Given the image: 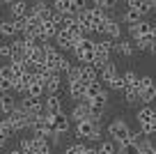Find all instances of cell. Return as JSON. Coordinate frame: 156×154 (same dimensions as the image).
<instances>
[{
  "instance_id": "6da1fadb",
  "label": "cell",
  "mask_w": 156,
  "mask_h": 154,
  "mask_svg": "<svg viewBox=\"0 0 156 154\" xmlns=\"http://www.w3.org/2000/svg\"><path fill=\"white\" fill-rule=\"evenodd\" d=\"M73 55L80 64H92L94 62V55H97V42L90 37H85L83 42H78V46L73 48Z\"/></svg>"
},
{
  "instance_id": "7a4b0ae2",
  "label": "cell",
  "mask_w": 156,
  "mask_h": 154,
  "mask_svg": "<svg viewBox=\"0 0 156 154\" xmlns=\"http://www.w3.org/2000/svg\"><path fill=\"white\" fill-rule=\"evenodd\" d=\"M108 136H110V140L124 145V143H129L131 129H129V124H126L124 120H112L110 124H108Z\"/></svg>"
},
{
  "instance_id": "3957f363",
  "label": "cell",
  "mask_w": 156,
  "mask_h": 154,
  "mask_svg": "<svg viewBox=\"0 0 156 154\" xmlns=\"http://www.w3.org/2000/svg\"><path fill=\"white\" fill-rule=\"evenodd\" d=\"M19 106L23 108L30 117H39V115H44V113H46V101L37 99V97H28V94H25L23 99H21Z\"/></svg>"
},
{
  "instance_id": "277c9868",
  "label": "cell",
  "mask_w": 156,
  "mask_h": 154,
  "mask_svg": "<svg viewBox=\"0 0 156 154\" xmlns=\"http://www.w3.org/2000/svg\"><path fill=\"white\" fill-rule=\"evenodd\" d=\"M7 122L12 124V129H14V131H23V129H28V124H30V115L21 106H16V111L7 115Z\"/></svg>"
},
{
  "instance_id": "5b68a950",
  "label": "cell",
  "mask_w": 156,
  "mask_h": 154,
  "mask_svg": "<svg viewBox=\"0 0 156 154\" xmlns=\"http://www.w3.org/2000/svg\"><path fill=\"white\" fill-rule=\"evenodd\" d=\"M71 120H73V122L92 120V106H90L87 99H83V101H78V104H76V108L71 111Z\"/></svg>"
},
{
  "instance_id": "8992f818",
  "label": "cell",
  "mask_w": 156,
  "mask_h": 154,
  "mask_svg": "<svg viewBox=\"0 0 156 154\" xmlns=\"http://www.w3.org/2000/svg\"><path fill=\"white\" fill-rule=\"evenodd\" d=\"M55 46H58L60 51H73V48H76V39H73L71 32H67V30H60L58 37H55Z\"/></svg>"
},
{
  "instance_id": "52a82bcc",
  "label": "cell",
  "mask_w": 156,
  "mask_h": 154,
  "mask_svg": "<svg viewBox=\"0 0 156 154\" xmlns=\"http://www.w3.org/2000/svg\"><path fill=\"white\" fill-rule=\"evenodd\" d=\"M151 32V23L149 21H138V23H133V25H129V35L133 37V42H138L140 37H147V35Z\"/></svg>"
},
{
  "instance_id": "ba28073f",
  "label": "cell",
  "mask_w": 156,
  "mask_h": 154,
  "mask_svg": "<svg viewBox=\"0 0 156 154\" xmlns=\"http://www.w3.org/2000/svg\"><path fill=\"white\" fill-rule=\"evenodd\" d=\"M58 32H60V28H58L55 23L44 21V23H41V28H39V32H37V37L41 39V42H51V39L58 37Z\"/></svg>"
},
{
  "instance_id": "9c48e42d",
  "label": "cell",
  "mask_w": 156,
  "mask_h": 154,
  "mask_svg": "<svg viewBox=\"0 0 156 154\" xmlns=\"http://www.w3.org/2000/svg\"><path fill=\"white\" fill-rule=\"evenodd\" d=\"M76 21H78V25L83 28V32H85V35L94 32V21H92V12H90V9L78 12V14H76Z\"/></svg>"
},
{
  "instance_id": "30bf717a",
  "label": "cell",
  "mask_w": 156,
  "mask_h": 154,
  "mask_svg": "<svg viewBox=\"0 0 156 154\" xmlns=\"http://www.w3.org/2000/svg\"><path fill=\"white\" fill-rule=\"evenodd\" d=\"M9 12H12V16H14V21H19V19H28V14L32 12V7H30L25 0H16L14 5L9 7Z\"/></svg>"
},
{
  "instance_id": "8fae6325",
  "label": "cell",
  "mask_w": 156,
  "mask_h": 154,
  "mask_svg": "<svg viewBox=\"0 0 156 154\" xmlns=\"http://www.w3.org/2000/svg\"><path fill=\"white\" fill-rule=\"evenodd\" d=\"M97 127V120H83V122H76V138H90Z\"/></svg>"
},
{
  "instance_id": "7c38bea8",
  "label": "cell",
  "mask_w": 156,
  "mask_h": 154,
  "mask_svg": "<svg viewBox=\"0 0 156 154\" xmlns=\"http://www.w3.org/2000/svg\"><path fill=\"white\" fill-rule=\"evenodd\" d=\"M46 113L48 115H60L62 113V99L58 94H46Z\"/></svg>"
},
{
  "instance_id": "4fadbf2b",
  "label": "cell",
  "mask_w": 156,
  "mask_h": 154,
  "mask_svg": "<svg viewBox=\"0 0 156 154\" xmlns=\"http://www.w3.org/2000/svg\"><path fill=\"white\" fill-rule=\"evenodd\" d=\"M16 99H14V94L12 92H5V94H0V111L5 113V115H9V113H14L16 111Z\"/></svg>"
},
{
  "instance_id": "5bb4252c",
  "label": "cell",
  "mask_w": 156,
  "mask_h": 154,
  "mask_svg": "<svg viewBox=\"0 0 156 154\" xmlns=\"http://www.w3.org/2000/svg\"><path fill=\"white\" fill-rule=\"evenodd\" d=\"M32 14H37L41 21H51V19H53V7H48L44 0H37L34 7H32Z\"/></svg>"
},
{
  "instance_id": "9a60e30c",
  "label": "cell",
  "mask_w": 156,
  "mask_h": 154,
  "mask_svg": "<svg viewBox=\"0 0 156 154\" xmlns=\"http://www.w3.org/2000/svg\"><path fill=\"white\" fill-rule=\"evenodd\" d=\"M85 90H87V83H83V81H71L69 83V97H71V99L83 101L85 99Z\"/></svg>"
},
{
  "instance_id": "2e32d148",
  "label": "cell",
  "mask_w": 156,
  "mask_h": 154,
  "mask_svg": "<svg viewBox=\"0 0 156 154\" xmlns=\"http://www.w3.org/2000/svg\"><path fill=\"white\" fill-rule=\"evenodd\" d=\"M136 117H138V124H151V122H156V108L142 106Z\"/></svg>"
},
{
  "instance_id": "e0dca14e",
  "label": "cell",
  "mask_w": 156,
  "mask_h": 154,
  "mask_svg": "<svg viewBox=\"0 0 156 154\" xmlns=\"http://www.w3.org/2000/svg\"><path fill=\"white\" fill-rule=\"evenodd\" d=\"M44 85H46V94H58V90L62 87V74H58V72L51 74Z\"/></svg>"
},
{
  "instance_id": "ac0fdd59",
  "label": "cell",
  "mask_w": 156,
  "mask_h": 154,
  "mask_svg": "<svg viewBox=\"0 0 156 154\" xmlns=\"http://www.w3.org/2000/svg\"><path fill=\"white\" fill-rule=\"evenodd\" d=\"M103 35H108L110 39H119V37H122V28H119V21L108 19L106 23H103Z\"/></svg>"
},
{
  "instance_id": "d6986e66",
  "label": "cell",
  "mask_w": 156,
  "mask_h": 154,
  "mask_svg": "<svg viewBox=\"0 0 156 154\" xmlns=\"http://www.w3.org/2000/svg\"><path fill=\"white\" fill-rule=\"evenodd\" d=\"M80 81L83 83H97L99 81V72L92 67V64H80Z\"/></svg>"
},
{
  "instance_id": "ffe728a7",
  "label": "cell",
  "mask_w": 156,
  "mask_h": 154,
  "mask_svg": "<svg viewBox=\"0 0 156 154\" xmlns=\"http://www.w3.org/2000/svg\"><path fill=\"white\" fill-rule=\"evenodd\" d=\"M133 51H136V44L133 42H126V39H119V42L115 44V53L124 55V58H131Z\"/></svg>"
},
{
  "instance_id": "44dd1931",
  "label": "cell",
  "mask_w": 156,
  "mask_h": 154,
  "mask_svg": "<svg viewBox=\"0 0 156 154\" xmlns=\"http://www.w3.org/2000/svg\"><path fill=\"white\" fill-rule=\"evenodd\" d=\"M53 9L58 12V14H62V16H76V12H73V7H71V0H55Z\"/></svg>"
},
{
  "instance_id": "7402d4cb",
  "label": "cell",
  "mask_w": 156,
  "mask_h": 154,
  "mask_svg": "<svg viewBox=\"0 0 156 154\" xmlns=\"http://www.w3.org/2000/svg\"><path fill=\"white\" fill-rule=\"evenodd\" d=\"M69 120H71V117H67L64 113L55 115L53 117V131H58V134H67V131H69Z\"/></svg>"
},
{
  "instance_id": "603a6c76",
  "label": "cell",
  "mask_w": 156,
  "mask_h": 154,
  "mask_svg": "<svg viewBox=\"0 0 156 154\" xmlns=\"http://www.w3.org/2000/svg\"><path fill=\"white\" fill-rule=\"evenodd\" d=\"M41 23H44V21L39 19L37 14H32V12H30V14H28V19H25V32L37 35V32H39V28H41Z\"/></svg>"
},
{
  "instance_id": "cb8c5ba5",
  "label": "cell",
  "mask_w": 156,
  "mask_h": 154,
  "mask_svg": "<svg viewBox=\"0 0 156 154\" xmlns=\"http://www.w3.org/2000/svg\"><path fill=\"white\" fill-rule=\"evenodd\" d=\"M14 35H19V30H16V21H0V37H14Z\"/></svg>"
},
{
  "instance_id": "d4e9b609",
  "label": "cell",
  "mask_w": 156,
  "mask_h": 154,
  "mask_svg": "<svg viewBox=\"0 0 156 154\" xmlns=\"http://www.w3.org/2000/svg\"><path fill=\"white\" fill-rule=\"evenodd\" d=\"M122 21H124V23H129V25H133V23H138V21H142V12L140 9H133V7H126Z\"/></svg>"
},
{
  "instance_id": "484cf974",
  "label": "cell",
  "mask_w": 156,
  "mask_h": 154,
  "mask_svg": "<svg viewBox=\"0 0 156 154\" xmlns=\"http://www.w3.org/2000/svg\"><path fill=\"white\" fill-rule=\"evenodd\" d=\"M99 76H101V81H106V83H110L112 78H117L119 74H117V67H115V62H108L106 67L99 72Z\"/></svg>"
},
{
  "instance_id": "4316f807",
  "label": "cell",
  "mask_w": 156,
  "mask_h": 154,
  "mask_svg": "<svg viewBox=\"0 0 156 154\" xmlns=\"http://www.w3.org/2000/svg\"><path fill=\"white\" fill-rule=\"evenodd\" d=\"M99 154H117V143L115 140H101L97 147Z\"/></svg>"
},
{
  "instance_id": "83f0119b",
  "label": "cell",
  "mask_w": 156,
  "mask_h": 154,
  "mask_svg": "<svg viewBox=\"0 0 156 154\" xmlns=\"http://www.w3.org/2000/svg\"><path fill=\"white\" fill-rule=\"evenodd\" d=\"M19 149L23 154H34V136H25V138H21Z\"/></svg>"
},
{
  "instance_id": "f1b7e54d",
  "label": "cell",
  "mask_w": 156,
  "mask_h": 154,
  "mask_svg": "<svg viewBox=\"0 0 156 154\" xmlns=\"http://www.w3.org/2000/svg\"><path fill=\"white\" fill-rule=\"evenodd\" d=\"M133 44H136V48H138V51H151V46H154V37H151V35H147V37H140V39H138V42H133Z\"/></svg>"
},
{
  "instance_id": "f546056e",
  "label": "cell",
  "mask_w": 156,
  "mask_h": 154,
  "mask_svg": "<svg viewBox=\"0 0 156 154\" xmlns=\"http://www.w3.org/2000/svg\"><path fill=\"white\" fill-rule=\"evenodd\" d=\"M124 76V90H129V87H138V83H140V78H138L136 72H126L122 74Z\"/></svg>"
},
{
  "instance_id": "4dcf8cb0",
  "label": "cell",
  "mask_w": 156,
  "mask_h": 154,
  "mask_svg": "<svg viewBox=\"0 0 156 154\" xmlns=\"http://www.w3.org/2000/svg\"><path fill=\"white\" fill-rule=\"evenodd\" d=\"M101 92H103V87L99 85V81H97V83H90L87 90H85V99H97Z\"/></svg>"
},
{
  "instance_id": "1f68e13d",
  "label": "cell",
  "mask_w": 156,
  "mask_h": 154,
  "mask_svg": "<svg viewBox=\"0 0 156 154\" xmlns=\"http://www.w3.org/2000/svg\"><path fill=\"white\" fill-rule=\"evenodd\" d=\"M140 101L145 106H149L151 101H156V87H149V90H142L140 92Z\"/></svg>"
},
{
  "instance_id": "d6a6232c",
  "label": "cell",
  "mask_w": 156,
  "mask_h": 154,
  "mask_svg": "<svg viewBox=\"0 0 156 154\" xmlns=\"http://www.w3.org/2000/svg\"><path fill=\"white\" fill-rule=\"evenodd\" d=\"M124 99H126V104H136V101H140V90H138V87H129V90H124Z\"/></svg>"
},
{
  "instance_id": "836d02e7",
  "label": "cell",
  "mask_w": 156,
  "mask_h": 154,
  "mask_svg": "<svg viewBox=\"0 0 156 154\" xmlns=\"http://www.w3.org/2000/svg\"><path fill=\"white\" fill-rule=\"evenodd\" d=\"M12 55H14V44H12V42H5V44H0V58H5V60H12Z\"/></svg>"
},
{
  "instance_id": "e575fe53",
  "label": "cell",
  "mask_w": 156,
  "mask_h": 154,
  "mask_svg": "<svg viewBox=\"0 0 156 154\" xmlns=\"http://www.w3.org/2000/svg\"><path fill=\"white\" fill-rule=\"evenodd\" d=\"M138 149H140V154H154V152H156L154 143H151V140L147 138V136H145V138H142V143L138 145Z\"/></svg>"
},
{
  "instance_id": "d590c367",
  "label": "cell",
  "mask_w": 156,
  "mask_h": 154,
  "mask_svg": "<svg viewBox=\"0 0 156 154\" xmlns=\"http://www.w3.org/2000/svg\"><path fill=\"white\" fill-rule=\"evenodd\" d=\"M117 154H140V149H138L136 143H124V145H119V152Z\"/></svg>"
},
{
  "instance_id": "8d00e7d4",
  "label": "cell",
  "mask_w": 156,
  "mask_h": 154,
  "mask_svg": "<svg viewBox=\"0 0 156 154\" xmlns=\"http://www.w3.org/2000/svg\"><path fill=\"white\" fill-rule=\"evenodd\" d=\"M149 87H156V83H154V78L151 76H140V83H138V90H149Z\"/></svg>"
},
{
  "instance_id": "74e56055",
  "label": "cell",
  "mask_w": 156,
  "mask_h": 154,
  "mask_svg": "<svg viewBox=\"0 0 156 154\" xmlns=\"http://www.w3.org/2000/svg\"><path fill=\"white\" fill-rule=\"evenodd\" d=\"M5 92H14V81L0 76V94H5Z\"/></svg>"
},
{
  "instance_id": "f35d334b",
  "label": "cell",
  "mask_w": 156,
  "mask_h": 154,
  "mask_svg": "<svg viewBox=\"0 0 156 154\" xmlns=\"http://www.w3.org/2000/svg\"><path fill=\"white\" fill-rule=\"evenodd\" d=\"M9 134H14L12 124L7 120H0V138H9Z\"/></svg>"
},
{
  "instance_id": "ab89813d",
  "label": "cell",
  "mask_w": 156,
  "mask_h": 154,
  "mask_svg": "<svg viewBox=\"0 0 156 154\" xmlns=\"http://www.w3.org/2000/svg\"><path fill=\"white\" fill-rule=\"evenodd\" d=\"M154 7H156L154 0H140V7H138V9H140V12H142V16H145V14H149Z\"/></svg>"
},
{
  "instance_id": "60d3db41",
  "label": "cell",
  "mask_w": 156,
  "mask_h": 154,
  "mask_svg": "<svg viewBox=\"0 0 156 154\" xmlns=\"http://www.w3.org/2000/svg\"><path fill=\"white\" fill-rule=\"evenodd\" d=\"M108 90H124V76H117L108 83Z\"/></svg>"
},
{
  "instance_id": "b9f144b4",
  "label": "cell",
  "mask_w": 156,
  "mask_h": 154,
  "mask_svg": "<svg viewBox=\"0 0 156 154\" xmlns=\"http://www.w3.org/2000/svg\"><path fill=\"white\" fill-rule=\"evenodd\" d=\"M71 7H73V12H83V9H90L87 7V0H71Z\"/></svg>"
},
{
  "instance_id": "7bdbcfd3",
  "label": "cell",
  "mask_w": 156,
  "mask_h": 154,
  "mask_svg": "<svg viewBox=\"0 0 156 154\" xmlns=\"http://www.w3.org/2000/svg\"><path fill=\"white\" fill-rule=\"evenodd\" d=\"M140 131L149 138V136H154L156 134V122H151V124H140Z\"/></svg>"
},
{
  "instance_id": "ee69618b",
  "label": "cell",
  "mask_w": 156,
  "mask_h": 154,
  "mask_svg": "<svg viewBox=\"0 0 156 154\" xmlns=\"http://www.w3.org/2000/svg\"><path fill=\"white\" fill-rule=\"evenodd\" d=\"M67 81L71 83V81H80V64L78 67H71V72L67 74Z\"/></svg>"
},
{
  "instance_id": "f6af8a7d",
  "label": "cell",
  "mask_w": 156,
  "mask_h": 154,
  "mask_svg": "<svg viewBox=\"0 0 156 154\" xmlns=\"http://www.w3.org/2000/svg\"><path fill=\"white\" fill-rule=\"evenodd\" d=\"M83 149H85V145L76 143V145H69V147L64 149V154H83Z\"/></svg>"
},
{
  "instance_id": "bcb514c9",
  "label": "cell",
  "mask_w": 156,
  "mask_h": 154,
  "mask_svg": "<svg viewBox=\"0 0 156 154\" xmlns=\"http://www.w3.org/2000/svg\"><path fill=\"white\" fill-rule=\"evenodd\" d=\"M87 140H92V143H101V124H99V122H97V127H94L92 136H90Z\"/></svg>"
},
{
  "instance_id": "7dc6e473",
  "label": "cell",
  "mask_w": 156,
  "mask_h": 154,
  "mask_svg": "<svg viewBox=\"0 0 156 154\" xmlns=\"http://www.w3.org/2000/svg\"><path fill=\"white\" fill-rule=\"evenodd\" d=\"M0 76H2V78H9V81H14V78H12V67H9V64L0 67Z\"/></svg>"
},
{
  "instance_id": "c3c4849f",
  "label": "cell",
  "mask_w": 156,
  "mask_h": 154,
  "mask_svg": "<svg viewBox=\"0 0 156 154\" xmlns=\"http://www.w3.org/2000/svg\"><path fill=\"white\" fill-rule=\"evenodd\" d=\"M117 2H119V0H103V9H115V7H117Z\"/></svg>"
},
{
  "instance_id": "681fc988",
  "label": "cell",
  "mask_w": 156,
  "mask_h": 154,
  "mask_svg": "<svg viewBox=\"0 0 156 154\" xmlns=\"http://www.w3.org/2000/svg\"><path fill=\"white\" fill-rule=\"evenodd\" d=\"M126 2H129V7H133V9L140 7V0H126Z\"/></svg>"
},
{
  "instance_id": "f907efd6",
  "label": "cell",
  "mask_w": 156,
  "mask_h": 154,
  "mask_svg": "<svg viewBox=\"0 0 156 154\" xmlns=\"http://www.w3.org/2000/svg\"><path fill=\"white\" fill-rule=\"evenodd\" d=\"M83 154H99V152H97V147H85Z\"/></svg>"
},
{
  "instance_id": "816d5d0a",
  "label": "cell",
  "mask_w": 156,
  "mask_h": 154,
  "mask_svg": "<svg viewBox=\"0 0 156 154\" xmlns=\"http://www.w3.org/2000/svg\"><path fill=\"white\" fill-rule=\"evenodd\" d=\"M90 2H92L94 7H103V0H90Z\"/></svg>"
},
{
  "instance_id": "f5cc1de1",
  "label": "cell",
  "mask_w": 156,
  "mask_h": 154,
  "mask_svg": "<svg viewBox=\"0 0 156 154\" xmlns=\"http://www.w3.org/2000/svg\"><path fill=\"white\" fill-rule=\"evenodd\" d=\"M149 35L154 37V42H156V23H151V32H149Z\"/></svg>"
},
{
  "instance_id": "db71d44e",
  "label": "cell",
  "mask_w": 156,
  "mask_h": 154,
  "mask_svg": "<svg viewBox=\"0 0 156 154\" xmlns=\"http://www.w3.org/2000/svg\"><path fill=\"white\" fill-rule=\"evenodd\" d=\"M0 2H5L7 7H12V5H14V2H16V0H0Z\"/></svg>"
},
{
  "instance_id": "11a10c76",
  "label": "cell",
  "mask_w": 156,
  "mask_h": 154,
  "mask_svg": "<svg viewBox=\"0 0 156 154\" xmlns=\"http://www.w3.org/2000/svg\"><path fill=\"white\" fill-rule=\"evenodd\" d=\"M5 145H7V138H0V149L5 147Z\"/></svg>"
},
{
  "instance_id": "9f6ffc18",
  "label": "cell",
  "mask_w": 156,
  "mask_h": 154,
  "mask_svg": "<svg viewBox=\"0 0 156 154\" xmlns=\"http://www.w3.org/2000/svg\"><path fill=\"white\" fill-rule=\"evenodd\" d=\"M9 154H23V152H21V149H12Z\"/></svg>"
},
{
  "instance_id": "6f0895ef",
  "label": "cell",
  "mask_w": 156,
  "mask_h": 154,
  "mask_svg": "<svg viewBox=\"0 0 156 154\" xmlns=\"http://www.w3.org/2000/svg\"><path fill=\"white\" fill-rule=\"evenodd\" d=\"M151 53H154V55H156V44H154V46H151Z\"/></svg>"
},
{
  "instance_id": "680465c9",
  "label": "cell",
  "mask_w": 156,
  "mask_h": 154,
  "mask_svg": "<svg viewBox=\"0 0 156 154\" xmlns=\"http://www.w3.org/2000/svg\"><path fill=\"white\" fill-rule=\"evenodd\" d=\"M154 2H156V0H154Z\"/></svg>"
},
{
  "instance_id": "91938a15",
  "label": "cell",
  "mask_w": 156,
  "mask_h": 154,
  "mask_svg": "<svg viewBox=\"0 0 156 154\" xmlns=\"http://www.w3.org/2000/svg\"><path fill=\"white\" fill-rule=\"evenodd\" d=\"M0 21H2V19H0Z\"/></svg>"
},
{
  "instance_id": "94428289",
  "label": "cell",
  "mask_w": 156,
  "mask_h": 154,
  "mask_svg": "<svg viewBox=\"0 0 156 154\" xmlns=\"http://www.w3.org/2000/svg\"><path fill=\"white\" fill-rule=\"evenodd\" d=\"M154 154H156V152H154Z\"/></svg>"
}]
</instances>
